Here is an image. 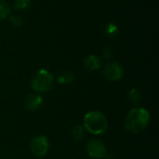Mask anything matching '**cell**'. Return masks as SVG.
<instances>
[{"instance_id":"6da1fadb","label":"cell","mask_w":159,"mask_h":159,"mask_svg":"<svg viewBox=\"0 0 159 159\" xmlns=\"http://www.w3.org/2000/svg\"><path fill=\"white\" fill-rule=\"evenodd\" d=\"M150 121V114L147 110L141 107L132 108L125 119V128L127 130L138 133L144 130Z\"/></svg>"},{"instance_id":"7a4b0ae2","label":"cell","mask_w":159,"mask_h":159,"mask_svg":"<svg viewBox=\"0 0 159 159\" xmlns=\"http://www.w3.org/2000/svg\"><path fill=\"white\" fill-rule=\"evenodd\" d=\"M84 129L94 135L102 134L108 129V119L100 111H90L84 116Z\"/></svg>"},{"instance_id":"3957f363","label":"cell","mask_w":159,"mask_h":159,"mask_svg":"<svg viewBox=\"0 0 159 159\" xmlns=\"http://www.w3.org/2000/svg\"><path fill=\"white\" fill-rule=\"evenodd\" d=\"M53 81L52 74L46 69H41L34 75L31 80V87L35 92H46L52 88Z\"/></svg>"},{"instance_id":"277c9868","label":"cell","mask_w":159,"mask_h":159,"mask_svg":"<svg viewBox=\"0 0 159 159\" xmlns=\"http://www.w3.org/2000/svg\"><path fill=\"white\" fill-rule=\"evenodd\" d=\"M30 149L34 156L37 157H42L46 156L49 149V142L46 136L37 135L31 141Z\"/></svg>"},{"instance_id":"5b68a950","label":"cell","mask_w":159,"mask_h":159,"mask_svg":"<svg viewBox=\"0 0 159 159\" xmlns=\"http://www.w3.org/2000/svg\"><path fill=\"white\" fill-rule=\"evenodd\" d=\"M87 152L92 158L102 159L106 157V147L100 140H91L87 144Z\"/></svg>"},{"instance_id":"8992f818","label":"cell","mask_w":159,"mask_h":159,"mask_svg":"<svg viewBox=\"0 0 159 159\" xmlns=\"http://www.w3.org/2000/svg\"><path fill=\"white\" fill-rule=\"evenodd\" d=\"M103 75L106 79L110 81L119 80L123 76V68L118 62H109L105 65L103 69Z\"/></svg>"},{"instance_id":"52a82bcc","label":"cell","mask_w":159,"mask_h":159,"mask_svg":"<svg viewBox=\"0 0 159 159\" xmlns=\"http://www.w3.org/2000/svg\"><path fill=\"white\" fill-rule=\"evenodd\" d=\"M43 103V98L38 93H30L24 99V106L30 111L38 110Z\"/></svg>"},{"instance_id":"ba28073f","label":"cell","mask_w":159,"mask_h":159,"mask_svg":"<svg viewBox=\"0 0 159 159\" xmlns=\"http://www.w3.org/2000/svg\"><path fill=\"white\" fill-rule=\"evenodd\" d=\"M84 65L89 71H95L101 66V60L95 55H89L84 60Z\"/></svg>"},{"instance_id":"9c48e42d","label":"cell","mask_w":159,"mask_h":159,"mask_svg":"<svg viewBox=\"0 0 159 159\" xmlns=\"http://www.w3.org/2000/svg\"><path fill=\"white\" fill-rule=\"evenodd\" d=\"M75 78L74 73L70 70H64L62 71L57 77V81L58 83L61 84V85H66L71 83Z\"/></svg>"},{"instance_id":"30bf717a","label":"cell","mask_w":159,"mask_h":159,"mask_svg":"<svg viewBox=\"0 0 159 159\" xmlns=\"http://www.w3.org/2000/svg\"><path fill=\"white\" fill-rule=\"evenodd\" d=\"M128 99H129V102H131L137 104V103H139V102H141L142 93H141V91H140L138 89L134 88V89H130V90L128 92Z\"/></svg>"},{"instance_id":"8fae6325","label":"cell","mask_w":159,"mask_h":159,"mask_svg":"<svg viewBox=\"0 0 159 159\" xmlns=\"http://www.w3.org/2000/svg\"><path fill=\"white\" fill-rule=\"evenodd\" d=\"M72 137L75 142H80L85 137V129L81 126H76L72 129Z\"/></svg>"},{"instance_id":"7c38bea8","label":"cell","mask_w":159,"mask_h":159,"mask_svg":"<svg viewBox=\"0 0 159 159\" xmlns=\"http://www.w3.org/2000/svg\"><path fill=\"white\" fill-rule=\"evenodd\" d=\"M104 34L108 38H114L118 34V28L114 23H108L104 28Z\"/></svg>"},{"instance_id":"4fadbf2b","label":"cell","mask_w":159,"mask_h":159,"mask_svg":"<svg viewBox=\"0 0 159 159\" xmlns=\"http://www.w3.org/2000/svg\"><path fill=\"white\" fill-rule=\"evenodd\" d=\"M31 5V0H15L14 1V7L17 10L24 11L29 8Z\"/></svg>"},{"instance_id":"5bb4252c","label":"cell","mask_w":159,"mask_h":159,"mask_svg":"<svg viewBox=\"0 0 159 159\" xmlns=\"http://www.w3.org/2000/svg\"><path fill=\"white\" fill-rule=\"evenodd\" d=\"M9 13H10L9 5L6 1L0 0V19H5L9 15Z\"/></svg>"},{"instance_id":"9a60e30c","label":"cell","mask_w":159,"mask_h":159,"mask_svg":"<svg viewBox=\"0 0 159 159\" xmlns=\"http://www.w3.org/2000/svg\"><path fill=\"white\" fill-rule=\"evenodd\" d=\"M10 22L15 27H20L23 23V20L19 15H11L10 16Z\"/></svg>"},{"instance_id":"2e32d148","label":"cell","mask_w":159,"mask_h":159,"mask_svg":"<svg viewBox=\"0 0 159 159\" xmlns=\"http://www.w3.org/2000/svg\"><path fill=\"white\" fill-rule=\"evenodd\" d=\"M111 53H112V51H111V49H110L109 48H105L103 49V55H104L105 58L109 59V58L111 57Z\"/></svg>"}]
</instances>
